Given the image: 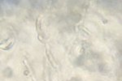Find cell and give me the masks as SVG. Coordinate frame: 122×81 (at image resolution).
Wrapping results in <instances>:
<instances>
[{"label":"cell","instance_id":"obj_1","mask_svg":"<svg viewBox=\"0 0 122 81\" xmlns=\"http://www.w3.org/2000/svg\"><path fill=\"white\" fill-rule=\"evenodd\" d=\"M3 76H4L5 77L9 78V77H11V76H12V71H11V68L7 67V68H5L4 70H3Z\"/></svg>","mask_w":122,"mask_h":81},{"label":"cell","instance_id":"obj_2","mask_svg":"<svg viewBox=\"0 0 122 81\" xmlns=\"http://www.w3.org/2000/svg\"><path fill=\"white\" fill-rule=\"evenodd\" d=\"M75 63H76V66H82V65L84 64V56L83 55L78 57V58L76 59Z\"/></svg>","mask_w":122,"mask_h":81},{"label":"cell","instance_id":"obj_3","mask_svg":"<svg viewBox=\"0 0 122 81\" xmlns=\"http://www.w3.org/2000/svg\"><path fill=\"white\" fill-rule=\"evenodd\" d=\"M99 70L100 72H106L107 71V66H106L105 63H102L99 66Z\"/></svg>","mask_w":122,"mask_h":81},{"label":"cell","instance_id":"obj_4","mask_svg":"<svg viewBox=\"0 0 122 81\" xmlns=\"http://www.w3.org/2000/svg\"><path fill=\"white\" fill-rule=\"evenodd\" d=\"M13 3H15V4H18L19 1H13Z\"/></svg>","mask_w":122,"mask_h":81}]
</instances>
